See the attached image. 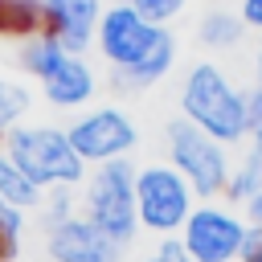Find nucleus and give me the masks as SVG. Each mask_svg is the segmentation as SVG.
Returning <instances> with one entry per match:
<instances>
[{
  "label": "nucleus",
  "instance_id": "1",
  "mask_svg": "<svg viewBox=\"0 0 262 262\" xmlns=\"http://www.w3.org/2000/svg\"><path fill=\"white\" fill-rule=\"evenodd\" d=\"M176 106H180V119L184 123L201 127L205 135H213L225 147H242L250 139L246 90L213 57H201V61H192L184 70L180 90H176Z\"/></svg>",
  "mask_w": 262,
  "mask_h": 262
},
{
  "label": "nucleus",
  "instance_id": "2",
  "mask_svg": "<svg viewBox=\"0 0 262 262\" xmlns=\"http://www.w3.org/2000/svg\"><path fill=\"white\" fill-rule=\"evenodd\" d=\"M135 160H111L94 164L86 180L78 184V213L102 229L115 246L131 250L139 237V217H135Z\"/></svg>",
  "mask_w": 262,
  "mask_h": 262
},
{
  "label": "nucleus",
  "instance_id": "3",
  "mask_svg": "<svg viewBox=\"0 0 262 262\" xmlns=\"http://www.w3.org/2000/svg\"><path fill=\"white\" fill-rule=\"evenodd\" d=\"M20 168H25V176L37 184V188H78L82 180H86V164L78 160V151L70 147V139H66V127H57V123H16L8 135H4V143H0Z\"/></svg>",
  "mask_w": 262,
  "mask_h": 262
},
{
  "label": "nucleus",
  "instance_id": "4",
  "mask_svg": "<svg viewBox=\"0 0 262 262\" xmlns=\"http://www.w3.org/2000/svg\"><path fill=\"white\" fill-rule=\"evenodd\" d=\"M164 160L188 180V188L196 192V201H221L229 172H233V156L225 143H217L213 135H205L201 127L184 123L180 115L164 127Z\"/></svg>",
  "mask_w": 262,
  "mask_h": 262
},
{
  "label": "nucleus",
  "instance_id": "5",
  "mask_svg": "<svg viewBox=\"0 0 262 262\" xmlns=\"http://www.w3.org/2000/svg\"><path fill=\"white\" fill-rule=\"evenodd\" d=\"M196 209V192L168 160H147L135 168V217L139 233L151 237H176Z\"/></svg>",
  "mask_w": 262,
  "mask_h": 262
},
{
  "label": "nucleus",
  "instance_id": "6",
  "mask_svg": "<svg viewBox=\"0 0 262 262\" xmlns=\"http://www.w3.org/2000/svg\"><path fill=\"white\" fill-rule=\"evenodd\" d=\"M66 139L86 168L127 160L139 147V127L119 102H94L66 123Z\"/></svg>",
  "mask_w": 262,
  "mask_h": 262
},
{
  "label": "nucleus",
  "instance_id": "7",
  "mask_svg": "<svg viewBox=\"0 0 262 262\" xmlns=\"http://www.w3.org/2000/svg\"><path fill=\"white\" fill-rule=\"evenodd\" d=\"M246 229L250 225H246L242 209H233L225 201H196V209L188 213V221L176 237L192 262H237Z\"/></svg>",
  "mask_w": 262,
  "mask_h": 262
},
{
  "label": "nucleus",
  "instance_id": "8",
  "mask_svg": "<svg viewBox=\"0 0 262 262\" xmlns=\"http://www.w3.org/2000/svg\"><path fill=\"white\" fill-rule=\"evenodd\" d=\"M160 33H164V25H151L127 0H111L102 8V16H98V29H94V53L106 66V74L127 70L160 41Z\"/></svg>",
  "mask_w": 262,
  "mask_h": 262
},
{
  "label": "nucleus",
  "instance_id": "9",
  "mask_svg": "<svg viewBox=\"0 0 262 262\" xmlns=\"http://www.w3.org/2000/svg\"><path fill=\"white\" fill-rule=\"evenodd\" d=\"M98 86H102V78H98L94 61H90L86 53H66V57H61V61H57L41 82H37V90H41L45 106L66 111V115H78V111L94 106Z\"/></svg>",
  "mask_w": 262,
  "mask_h": 262
},
{
  "label": "nucleus",
  "instance_id": "10",
  "mask_svg": "<svg viewBox=\"0 0 262 262\" xmlns=\"http://www.w3.org/2000/svg\"><path fill=\"white\" fill-rule=\"evenodd\" d=\"M127 250L115 246L102 229H94L82 213L45 229V258L49 262H127Z\"/></svg>",
  "mask_w": 262,
  "mask_h": 262
},
{
  "label": "nucleus",
  "instance_id": "11",
  "mask_svg": "<svg viewBox=\"0 0 262 262\" xmlns=\"http://www.w3.org/2000/svg\"><path fill=\"white\" fill-rule=\"evenodd\" d=\"M102 8L106 0H41V33H49L66 53H90Z\"/></svg>",
  "mask_w": 262,
  "mask_h": 262
},
{
  "label": "nucleus",
  "instance_id": "12",
  "mask_svg": "<svg viewBox=\"0 0 262 262\" xmlns=\"http://www.w3.org/2000/svg\"><path fill=\"white\" fill-rule=\"evenodd\" d=\"M176 57H180L176 33H172V29H164V33H160V41H156V45H151L135 66H127V70H111V74H106V82H111V90H119V94L151 90V86H160V82L176 70Z\"/></svg>",
  "mask_w": 262,
  "mask_h": 262
},
{
  "label": "nucleus",
  "instance_id": "13",
  "mask_svg": "<svg viewBox=\"0 0 262 262\" xmlns=\"http://www.w3.org/2000/svg\"><path fill=\"white\" fill-rule=\"evenodd\" d=\"M258 192H262V131H254L246 139L242 160H233V172H229V184H225V196L221 201L233 205V209H242Z\"/></svg>",
  "mask_w": 262,
  "mask_h": 262
},
{
  "label": "nucleus",
  "instance_id": "14",
  "mask_svg": "<svg viewBox=\"0 0 262 262\" xmlns=\"http://www.w3.org/2000/svg\"><path fill=\"white\" fill-rule=\"evenodd\" d=\"M246 41V25L237 16V8H209L196 20V45L209 53H229Z\"/></svg>",
  "mask_w": 262,
  "mask_h": 262
},
{
  "label": "nucleus",
  "instance_id": "15",
  "mask_svg": "<svg viewBox=\"0 0 262 262\" xmlns=\"http://www.w3.org/2000/svg\"><path fill=\"white\" fill-rule=\"evenodd\" d=\"M61 57H66V49H61L49 33H41V29L16 41V70H20L25 78H33V82H41Z\"/></svg>",
  "mask_w": 262,
  "mask_h": 262
},
{
  "label": "nucleus",
  "instance_id": "16",
  "mask_svg": "<svg viewBox=\"0 0 262 262\" xmlns=\"http://www.w3.org/2000/svg\"><path fill=\"white\" fill-rule=\"evenodd\" d=\"M0 201H8L12 209H20V213H37L41 209V201H45V188H37L29 176H25V168L0 147Z\"/></svg>",
  "mask_w": 262,
  "mask_h": 262
},
{
  "label": "nucleus",
  "instance_id": "17",
  "mask_svg": "<svg viewBox=\"0 0 262 262\" xmlns=\"http://www.w3.org/2000/svg\"><path fill=\"white\" fill-rule=\"evenodd\" d=\"M41 29V0H0V37H29Z\"/></svg>",
  "mask_w": 262,
  "mask_h": 262
},
{
  "label": "nucleus",
  "instance_id": "18",
  "mask_svg": "<svg viewBox=\"0 0 262 262\" xmlns=\"http://www.w3.org/2000/svg\"><path fill=\"white\" fill-rule=\"evenodd\" d=\"M29 106H33L29 86H25V82H12V78H0V143H4V135H8L16 123H25Z\"/></svg>",
  "mask_w": 262,
  "mask_h": 262
},
{
  "label": "nucleus",
  "instance_id": "19",
  "mask_svg": "<svg viewBox=\"0 0 262 262\" xmlns=\"http://www.w3.org/2000/svg\"><path fill=\"white\" fill-rule=\"evenodd\" d=\"M74 213H78V188H49L45 201H41V209H37V217H41L45 229L57 225V221H66V217H74Z\"/></svg>",
  "mask_w": 262,
  "mask_h": 262
},
{
  "label": "nucleus",
  "instance_id": "20",
  "mask_svg": "<svg viewBox=\"0 0 262 262\" xmlns=\"http://www.w3.org/2000/svg\"><path fill=\"white\" fill-rule=\"evenodd\" d=\"M131 8H139L151 25H164V29H172V20L188 8V0H127Z\"/></svg>",
  "mask_w": 262,
  "mask_h": 262
},
{
  "label": "nucleus",
  "instance_id": "21",
  "mask_svg": "<svg viewBox=\"0 0 262 262\" xmlns=\"http://www.w3.org/2000/svg\"><path fill=\"white\" fill-rule=\"evenodd\" d=\"M139 262H192L180 246V237H156V246L139 258Z\"/></svg>",
  "mask_w": 262,
  "mask_h": 262
},
{
  "label": "nucleus",
  "instance_id": "22",
  "mask_svg": "<svg viewBox=\"0 0 262 262\" xmlns=\"http://www.w3.org/2000/svg\"><path fill=\"white\" fill-rule=\"evenodd\" d=\"M0 229L8 233V242H25V229H29V213H20V209H12L8 201H0Z\"/></svg>",
  "mask_w": 262,
  "mask_h": 262
},
{
  "label": "nucleus",
  "instance_id": "23",
  "mask_svg": "<svg viewBox=\"0 0 262 262\" xmlns=\"http://www.w3.org/2000/svg\"><path fill=\"white\" fill-rule=\"evenodd\" d=\"M237 16L246 33H262V0H237Z\"/></svg>",
  "mask_w": 262,
  "mask_h": 262
},
{
  "label": "nucleus",
  "instance_id": "24",
  "mask_svg": "<svg viewBox=\"0 0 262 262\" xmlns=\"http://www.w3.org/2000/svg\"><path fill=\"white\" fill-rule=\"evenodd\" d=\"M237 262H262V229H246V242H242Z\"/></svg>",
  "mask_w": 262,
  "mask_h": 262
},
{
  "label": "nucleus",
  "instance_id": "25",
  "mask_svg": "<svg viewBox=\"0 0 262 262\" xmlns=\"http://www.w3.org/2000/svg\"><path fill=\"white\" fill-rule=\"evenodd\" d=\"M242 217H246V225H250V229H262V192H258V196H250V201L242 205Z\"/></svg>",
  "mask_w": 262,
  "mask_h": 262
},
{
  "label": "nucleus",
  "instance_id": "26",
  "mask_svg": "<svg viewBox=\"0 0 262 262\" xmlns=\"http://www.w3.org/2000/svg\"><path fill=\"white\" fill-rule=\"evenodd\" d=\"M16 258H20V246L8 242V233L0 229V262H16Z\"/></svg>",
  "mask_w": 262,
  "mask_h": 262
},
{
  "label": "nucleus",
  "instance_id": "27",
  "mask_svg": "<svg viewBox=\"0 0 262 262\" xmlns=\"http://www.w3.org/2000/svg\"><path fill=\"white\" fill-rule=\"evenodd\" d=\"M250 86L262 90V53H258V61H254V78H250Z\"/></svg>",
  "mask_w": 262,
  "mask_h": 262
}]
</instances>
